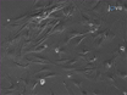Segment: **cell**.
<instances>
[{
    "instance_id": "6da1fadb",
    "label": "cell",
    "mask_w": 127,
    "mask_h": 95,
    "mask_svg": "<svg viewBox=\"0 0 127 95\" xmlns=\"http://www.w3.org/2000/svg\"><path fill=\"white\" fill-rule=\"evenodd\" d=\"M66 29V23L64 22H59L54 28H51L50 32H48V35H53V34H56V33H61Z\"/></svg>"
},
{
    "instance_id": "7a4b0ae2",
    "label": "cell",
    "mask_w": 127,
    "mask_h": 95,
    "mask_svg": "<svg viewBox=\"0 0 127 95\" xmlns=\"http://www.w3.org/2000/svg\"><path fill=\"white\" fill-rule=\"evenodd\" d=\"M27 62H34V63H40V65H50V61L44 59L43 56H34V59H26Z\"/></svg>"
},
{
    "instance_id": "3957f363",
    "label": "cell",
    "mask_w": 127,
    "mask_h": 95,
    "mask_svg": "<svg viewBox=\"0 0 127 95\" xmlns=\"http://www.w3.org/2000/svg\"><path fill=\"white\" fill-rule=\"evenodd\" d=\"M75 12H76V6H75V5H70V6L64 7V9H63V15L66 16V17L72 16Z\"/></svg>"
},
{
    "instance_id": "277c9868",
    "label": "cell",
    "mask_w": 127,
    "mask_h": 95,
    "mask_svg": "<svg viewBox=\"0 0 127 95\" xmlns=\"http://www.w3.org/2000/svg\"><path fill=\"white\" fill-rule=\"evenodd\" d=\"M22 38V35L21 34H16L15 37L14 35H11V37H9L7 38V40H6V45H16L18 42H20V39Z\"/></svg>"
},
{
    "instance_id": "5b68a950",
    "label": "cell",
    "mask_w": 127,
    "mask_h": 95,
    "mask_svg": "<svg viewBox=\"0 0 127 95\" xmlns=\"http://www.w3.org/2000/svg\"><path fill=\"white\" fill-rule=\"evenodd\" d=\"M18 55H17V51H16V48H9L6 50V57L9 59H16Z\"/></svg>"
},
{
    "instance_id": "8992f818",
    "label": "cell",
    "mask_w": 127,
    "mask_h": 95,
    "mask_svg": "<svg viewBox=\"0 0 127 95\" xmlns=\"http://www.w3.org/2000/svg\"><path fill=\"white\" fill-rule=\"evenodd\" d=\"M104 40L105 42H110V40H112L114 38H115V34L112 33V32L110 31V29H106V31L104 32Z\"/></svg>"
},
{
    "instance_id": "52a82bcc",
    "label": "cell",
    "mask_w": 127,
    "mask_h": 95,
    "mask_svg": "<svg viewBox=\"0 0 127 95\" xmlns=\"http://www.w3.org/2000/svg\"><path fill=\"white\" fill-rule=\"evenodd\" d=\"M77 52H78L79 56H84L86 54L91 52V49L88 47H79V48H77Z\"/></svg>"
},
{
    "instance_id": "ba28073f",
    "label": "cell",
    "mask_w": 127,
    "mask_h": 95,
    "mask_svg": "<svg viewBox=\"0 0 127 95\" xmlns=\"http://www.w3.org/2000/svg\"><path fill=\"white\" fill-rule=\"evenodd\" d=\"M114 63H115V57H112L111 60H108V61H104L103 62V67H104V70H110L111 67L114 66Z\"/></svg>"
},
{
    "instance_id": "9c48e42d",
    "label": "cell",
    "mask_w": 127,
    "mask_h": 95,
    "mask_svg": "<svg viewBox=\"0 0 127 95\" xmlns=\"http://www.w3.org/2000/svg\"><path fill=\"white\" fill-rule=\"evenodd\" d=\"M84 39V35H81V37H77V38H73V40H71V45L73 48H77L79 45V43Z\"/></svg>"
},
{
    "instance_id": "30bf717a",
    "label": "cell",
    "mask_w": 127,
    "mask_h": 95,
    "mask_svg": "<svg viewBox=\"0 0 127 95\" xmlns=\"http://www.w3.org/2000/svg\"><path fill=\"white\" fill-rule=\"evenodd\" d=\"M81 22L86 26H92V18H89L87 15H83V14H82V21Z\"/></svg>"
},
{
    "instance_id": "8fae6325",
    "label": "cell",
    "mask_w": 127,
    "mask_h": 95,
    "mask_svg": "<svg viewBox=\"0 0 127 95\" xmlns=\"http://www.w3.org/2000/svg\"><path fill=\"white\" fill-rule=\"evenodd\" d=\"M45 2H42V1H38V2H35L34 5H33V7H34V10H40V9H45Z\"/></svg>"
},
{
    "instance_id": "7c38bea8",
    "label": "cell",
    "mask_w": 127,
    "mask_h": 95,
    "mask_svg": "<svg viewBox=\"0 0 127 95\" xmlns=\"http://www.w3.org/2000/svg\"><path fill=\"white\" fill-rule=\"evenodd\" d=\"M114 77H115L114 74H111V73H109V74L106 76V79L109 80V83H110V84H114V85L116 87V83H115V78H114ZM116 88H117V87H116Z\"/></svg>"
},
{
    "instance_id": "4fadbf2b",
    "label": "cell",
    "mask_w": 127,
    "mask_h": 95,
    "mask_svg": "<svg viewBox=\"0 0 127 95\" xmlns=\"http://www.w3.org/2000/svg\"><path fill=\"white\" fill-rule=\"evenodd\" d=\"M81 35H83V34H82V33H78V32H71V33H70V34H68V37H70V38H71V40H72V39H73V38H77V37H81Z\"/></svg>"
},
{
    "instance_id": "5bb4252c",
    "label": "cell",
    "mask_w": 127,
    "mask_h": 95,
    "mask_svg": "<svg viewBox=\"0 0 127 95\" xmlns=\"http://www.w3.org/2000/svg\"><path fill=\"white\" fill-rule=\"evenodd\" d=\"M30 35H31V31L30 29H26V31L22 33V38H25V39H28Z\"/></svg>"
},
{
    "instance_id": "9a60e30c",
    "label": "cell",
    "mask_w": 127,
    "mask_h": 95,
    "mask_svg": "<svg viewBox=\"0 0 127 95\" xmlns=\"http://www.w3.org/2000/svg\"><path fill=\"white\" fill-rule=\"evenodd\" d=\"M18 26H22V23L16 22V23H14V24H10V26H9V29H10V31H12V29H15L16 27H18Z\"/></svg>"
},
{
    "instance_id": "2e32d148",
    "label": "cell",
    "mask_w": 127,
    "mask_h": 95,
    "mask_svg": "<svg viewBox=\"0 0 127 95\" xmlns=\"http://www.w3.org/2000/svg\"><path fill=\"white\" fill-rule=\"evenodd\" d=\"M72 83H73V85H75L76 88H78V89L81 88V85H82V82H81V80H76V79H73Z\"/></svg>"
},
{
    "instance_id": "e0dca14e",
    "label": "cell",
    "mask_w": 127,
    "mask_h": 95,
    "mask_svg": "<svg viewBox=\"0 0 127 95\" xmlns=\"http://www.w3.org/2000/svg\"><path fill=\"white\" fill-rule=\"evenodd\" d=\"M101 72L100 71H96V73H95V77H94V80H96V82H99V80H101Z\"/></svg>"
},
{
    "instance_id": "ac0fdd59",
    "label": "cell",
    "mask_w": 127,
    "mask_h": 95,
    "mask_svg": "<svg viewBox=\"0 0 127 95\" xmlns=\"http://www.w3.org/2000/svg\"><path fill=\"white\" fill-rule=\"evenodd\" d=\"M116 74H117V76H119V77H121V78H126V73H125V72H120V71H117V72H116Z\"/></svg>"
},
{
    "instance_id": "d6986e66",
    "label": "cell",
    "mask_w": 127,
    "mask_h": 95,
    "mask_svg": "<svg viewBox=\"0 0 127 95\" xmlns=\"http://www.w3.org/2000/svg\"><path fill=\"white\" fill-rule=\"evenodd\" d=\"M55 51H56V52H65L66 50H65V48H63V47H58L55 49Z\"/></svg>"
},
{
    "instance_id": "ffe728a7",
    "label": "cell",
    "mask_w": 127,
    "mask_h": 95,
    "mask_svg": "<svg viewBox=\"0 0 127 95\" xmlns=\"http://www.w3.org/2000/svg\"><path fill=\"white\" fill-rule=\"evenodd\" d=\"M28 85L31 87L32 90H34V88H35V85H37V80H34V82H31V83H30Z\"/></svg>"
},
{
    "instance_id": "44dd1931",
    "label": "cell",
    "mask_w": 127,
    "mask_h": 95,
    "mask_svg": "<svg viewBox=\"0 0 127 95\" xmlns=\"http://www.w3.org/2000/svg\"><path fill=\"white\" fill-rule=\"evenodd\" d=\"M47 71H50V67H44V68H42L37 74H39V73H43V72H47Z\"/></svg>"
},
{
    "instance_id": "7402d4cb",
    "label": "cell",
    "mask_w": 127,
    "mask_h": 95,
    "mask_svg": "<svg viewBox=\"0 0 127 95\" xmlns=\"http://www.w3.org/2000/svg\"><path fill=\"white\" fill-rule=\"evenodd\" d=\"M92 94L99 95V94H103V92H100V90H93V92H92Z\"/></svg>"
}]
</instances>
